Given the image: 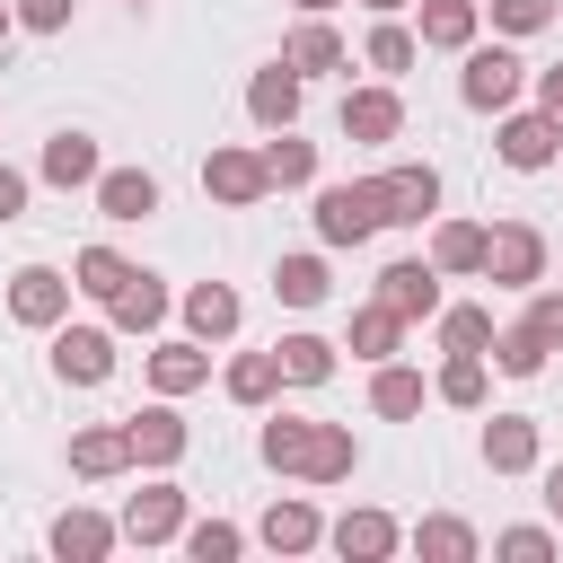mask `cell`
Masks as SVG:
<instances>
[{
	"mask_svg": "<svg viewBox=\"0 0 563 563\" xmlns=\"http://www.w3.org/2000/svg\"><path fill=\"white\" fill-rule=\"evenodd\" d=\"M493 554H510V563H545V554H554V528H501Z\"/></svg>",
	"mask_w": 563,
	"mask_h": 563,
	"instance_id": "obj_43",
	"label": "cell"
},
{
	"mask_svg": "<svg viewBox=\"0 0 563 563\" xmlns=\"http://www.w3.org/2000/svg\"><path fill=\"white\" fill-rule=\"evenodd\" d=\"M44 545H53L62 563H106V554L123 545V528H114L106 510H79V501H70V510H62L53 528H44Z\"/></svg>",
	"mask_w": 563,
	"mask_h": 563,
	"instance_id": "obj_17",
	"label": "cell"
},
{
	"mask_svg": "<svg viewBox=\"0 0 563 563\" xmlns=\"http://www.w3.org/2000/svg\"><path fill=\"white\" fill-rule=\"evenodd\" d=\"M361 9H369V18H396V9H413V0H361Z\"/></svg>",
	"mask_w": 563,
	"mask_h": 563,
	"instance_id": "obj_50",
	"label": "cell"
},
{
	"mask_svg": "<svg viewBox=\"0 0 563 563\" xmlns=\"http://www.w3.org/2000/svg\"><path fill=\"white\" fill-rule=\"evenodd\" d=\"M290 9H299V18H334L343 0H290Z\"/></svg>",
	"mask_w": 563,
	"mask_h": 563,
	"instance_id": "obj_49",
	"label": "cell"
},
{
	"mask_svg": "<svg viewBox=\"0 0 563 563\" xmlns=\"http://www.w3.org/2000/svg\"><path fill=\"white\" fill-rule=\"evenodd\" d=\"M493 150H501V167L537 176V167H554V158H563V132H554L537 106H501V132H493Z\"/></svg>",
	"mask_w": 563,
	"mask_h": 563,
	"instance_id": "obj_9",
	"label": "cell"
},
{
	"mask_svg": "<svg viewBox=\"0 0 563 563\" xmlns=\"http://www.w3.org/2000/svg\"><path fill=\"white\" fill-rule=\"evenodd\" d=\"M334 352H343V343H325V334H308V325H299V334H282V343H273L282 387H325V378H334Z\"/></svg>",
	"mask_w": 563,
	"mask_h": 563,
	"instance_id": "obj_32",
	"label": "cell"
},
{
	"mask_svg": "<svg viewBox=\"0 0 563 563\" xmlns=\"http://www.w3.org/2000/svg\"><path fill=\"white\" fill-rule=\"evenodd\" d=\"M123 466H132V431H123V422L70 431V475H79V484H106V475H123Z\"/></svg>",
	"mask_w": 563,
	"mask_h": 563,
	"instance_id": "obj_23",
	"label": "cell"
},
{
	"mask_svg": "<svg viewBox=\"0 0 563 563\" xmlns=\"http://www.w3.org/2000/svg\"><path fill=\"white\" fill-rule=\"evenodd\" d=\"M545 510H554V528H563V457L545 466Z\"/></svg>",
	"mask_w": 563,
	"mask_h": 563,
	"instance_id": "obj_48",
	"label": "cell"
},
{
	"mask_svg": "<svg viewBox=\"0 0 563 563\" xmlns=\"http://www.w3.org/2000/svg\"><path fill=\"white\" fill-rule=\"evenodd\" d=\"M528 88H537V114L563 132V62H554V70H528Z\"/></svg>",
	"mask_w": 563,
	"mask_h": 563,
	"instance_id": "obj_47",
	"label": "cell"
},
{
	"mask_svg": "<svg viewBox=\"0 0 563 563\" xmlns=\"http://www.w3.org/2000/svg\"><path fill=\"white\" fill-rule=\"evenodd\" d=\"M369 185H378V220H387V229H431V220H440V167H431V158H396V167H378Z\"/></svg>",
	"mask_w": 563,
	"mask_h": 563,
	"instance_id": "obj_2",
	"label": "cell"
},
{
	"mask_svg": "<svg viewBox=\"0 0 563 563\" xmlns=\"http://www.w3.org/2000/svg\"><path fill=\"white\" fill-rule=\"evenodd\" d=\"M405 545H413L422 563H475V554H484V537H475L457 510H431V519H413V528H405Z\"/></svg>",
	"mask_w": 563,
	"mask_h": 563,
	"instance_id": "obj_27",
	"label": "cell"
},
{
	"mask_svg": "<svg viewBox=\"0 0 563 563\" xmlns=\"http://www.w3.org/2000/svg\"><path fill=\"white\" fill-rule=\"evenodd\" d=\"M220 387H229V405H246V413H264V405L282 396V361H273V352H238V361L220 369Z\"/></svg>",
	"mask_w": 563,
	"mask_h": 563,
	"instance_id": "obj_34",
	"label": "cell"
},
{
	"mask_svg": "<svg viewBox=\"0 0 563 563\" xmlns=\"http://www.w3.org/2000/svg\"><path fill=\"white\" fill-rule=\"evenodd\" d=\"M431 396H440L449 413H484V396H493V361H484V352H449L440 378H431Z\"/></svg>",
	"mask_w": 563,
	"mask_h": 563,
	"instance_id": "obj_28",
	"label": "cell"
},
{
	"mask_svg": "<svg viewBox=\"0 0 563 563\" xmlns=\"http://www.w3.org/2000/svg\"><path fill=\"white\" fill-rule=\"evenodd\" d=\"M422 369H405V361H369V413L378 422H413L422 413Z\"/></svg>",
	"mask_w": 563,
	"mask_h": 563,
	"instance_id": "obj_29",
	"label": "cell"
},
{
	"mask_svg": "<svg viewBox=\"0 0 563 563\" xmlns=\"http://www.w3.org/2000/svg\"><path fill=\"white\" fill-rule=\"evenodd\" d=\"M264 176H273V194L317 185V141H299V123H282V132L264 141Z\"/></svg>",
	"mask_w": 563,
	"mask_h": 563,
	"instance_id": "obj_33",
	"label": "cell"
},
{
	"mask_svg": "<svg viewBox=\"0 0 563 563\" xmlns=\"http://www.w3.org/2000/svg\"><path fill=\"white\" fill-rule=\"evenodd\" d=\"M352 475H361L352 422H317V431H308V457H299V484H352Z\"/></svg>",
	"mask_w": 563,
	"mask_h": 563,
	"instance_id": "obj_24",
	"label": "cell"
},
{
	"mask_svg": "<svg viewBox=\"0 0 563 563\" xmlns=\"http://www.w3.org/2000/svg\"><path fill=\"white\" fill-rule=\"evenodd\" d=\"M185 554H194V563H238V554H246V528H229V519H185Z\"/></svg>",
	"mask_w": 563,
	"mask_h": 563,
	"instance_id": "obj_41",
	"label": "cell"
},
{
	"mask_svg": "<svg viewBox=\"0 0 563 563\" xmlns=\"http://www.w3.org/2000/svg\"><path fill=\"white\" fill-rule=\"evenodd\" d=\"M132 466H150V475H167L185 449H194V431H185V413H176V396H158V405H141L132 422Z\"/></svg>",
	"mask_w": 563,
	"mask_h": 563,
	"instance_id": "obj_10",
	"label": "cell"
},
{
	"mask_svg": "<svg viewBox=\"0 0 563 563\" xmlns=\"http://www.w3.org/2000/svg\"><path fill=\"white\" fill-rule=\"evenodd\" d=\"M325 545H334L343 563H387V554L405 545V528H396L387 510H343V519L325 528Z\"/></svg>",
	"mask_w": 563,
	"mask_h": 563,
	"instance_id": "obj_20",
	"label": "cell"
},
{
	"mask_svg": "<svg viewBox=\"0 0 563 563\" xmlns=\"http://www.w3.org/2000/svg\"><path fill=\"white\" fill-rule=\"evenodd\" d=\"M282 62H290L299 79H325V70H343V62H352V44L334 35V18H299V26L282 35Z\"/></svg>",
	"mask_w": 563,
	"mask_h": 563,
	"instance_id": "obj_22",
	"label": "cell"
},
{
	"mask_svg": "<svg viewBox=\"0 0 563 563\" xmlns=\"http://www.w3.org/2000/svg\"><path fill=\"white\" fill-rule=\"evenodd\" d=\"M484 18H493L501 35H545V26L563 18V0H484Z\"/></svg>",
	"mask_w": 563,
	"mask_h": 563,
	"instance_id": "obj_42",
	"label": "cell"
},
{
	"mask_svg": "<svg viewBox=\"0 0 563 563\" xmlns=\"http://www.w3.org/2000/svg\"><path fill=\"white\" fill-rule=\"evenodd\" d=\"M70 299H79V290H70V273H53V264H18V273H9V317L35 325V334H53V325L70 317Z\"/></svg>",
	"mask_w": 563,
	"mask_h": 563,
	"instance_id": "obj_7",
	"label": "cell"
},
{
	"mask_svg": "<svg viewBox=\"0 0 563 563\" xmlns=\"http://www.w3.org/2000/svg\"><path fill=\"white\" fill-rule=\"evenodd\" d=\"M317 246H369L387 220H378V185L361 176V185H317Z\"/></svg>",
	"mask_w": 563,
	"mask_h": 563,
	"instance_id": "obj_4",
	"label": "cell"
},
{
	"mask_svg": "<svg viewBox=\"0 0 563 563\" xmlns=\"http://www.w3.org/2000/svg\"><path fill=\"white\" fill-rule=\"evenodd\" d=\"M431 264L440 273H484V220H431Z\"/></svg>",
	"mask_w": 563,
	"mask_h": 563,
	"instance_id": "obj_38",
	"label": "cell"
},
{
	"mask_svg": "<svg viewBox=\"0 0 563 563\" xmlns=\"http://www.w3.org/2000/svg\"><path fill=\"white\" fill-rule=\"evenodd\" d=\"M255 537H264L273 554H317V545H325V519H317V501H308V493H282V501L255 519Z\"/></svg>",
	"mask_w": 563,
	"mask_h": 563,
	"instance_id": "obj_19",
	"label": "cell"
},
{
	"mask_svg": "<svg viewBox=\"0 0 563 563\" xmlns=\"http://www.w3.org/2000/svg\"><path fill=\"white\" fill-rule=\"evenodd\" d=\"M440 282H449V273H440L431 255H396V264L378 273V299H387L405 325H422V317H440Z\"/></svg>",
	"mask_w": 563,
	"mask_h": 563,
	"instance_id": "obj_12",
	"label": "cell"
},
{
	"mask_svg": "<svg viewBox=\"0 0 563 563\" xmlns=\"http://www.w3.org/2000/svg\"><path fill=\"white\" fill-rule=\"evenodd\" d=\"M308 431H317V422H299V413H273V422L255 431V457H264L273 475H299V457H308Z\"/></svg>",
	"mask_w": 563,
	"mask_h": 563,
	"instance_id": "obj_40",
	"label": "cell"
},
{
	"mask_svg": "<svg viewBox=\"0 0 563 563\" xmlns=\"http://www.w3.org/2000/svg\"><path fill=\"white\" fill-rule=\"evenodd\" d=\"M202 194H211L220 211H255V202L273 194V176H264V150H238V141H220V150L202 158Z\"/></svg>",
	"mask_w": 563,
	"mask_h": 563,
	"instance_id": "obj_6",
	"label": "cell"
},
{
	"mask_svg": "<svg viewBox=\"0 0 563 563\" xmlns=\"http://www.w3.org/2000/svg\"><path fill=\"white\" fill-rule=\"evenodd\" d=\"M519 88H528V62H519L510 44H466V53H457V97H466L475 114L519 106Z\"/></svg>",
	"mask_w": 563,
	"mask_h": 563,
	"instance_id": "obj_1",
	"label": "cell"
},
{
	"mask_svg": "<svg viewBox=\"0 0 563 563\" xmlns=\"http://www.w3.org/2000/svg\"><path fill=\"white\" fill-rule=\"evenodd\" d=\"M185 519H194V510H185V484H167V475H158V484H141V493L123 501V519H114V528H123L132 545H176V537H185Z\"/></svg>",
	"mask_w": 563,
	"mask_h": 563,
	"instance_id": "obj_8",
	"label": "cell"
},
{
	"mask_svg": "<svg viewBox=\"0 0 563 563\" xmlns=\"http://www.w3.org/2000/svg\"><path fill=\"white\" fill-rule=\"evenodd\" d=\"M484 282L493 290H537L545 282V229L537 220H493L484 229Z\"/></svg>",
	"mask_w": 563,
	"mask_h": 563,
	"instance_id": "obj_3",
	"label": "cell"
},
{
	"mask_svg": "<svg viewBox=\"0 0 563 563\" xmlns=\"http://www.w3.org/2000/svg\"><path fill=\"white\" fill-rule=\"evenodd\" d=\"M167 308H176V290H167L158 273H141V264H132V282H123V290L106 299L114 334H158V325H167Z\"/></svg>",
	"mask_w": 563,
	"mask_h": 563,
	"instance_id": "obj_18",
	"label": "cell"
},
{
	"mask_svg": "<svg viewBox=\"0 0 563 563\" xmlns=\"http://www.w3.org/2000/svg\"><path fill=\"white\" fill-rule=\"evenodd\" d=\"M176 317H185V334H194V343H229V334L246 325V299H238L229 282H194V290L176 299Z\"/></svg>",
	"mask_w": 563,
	"mask_h": 563,
	"instance_id": "obj_15",
	"label": "cell"
},
{
	"mask_svg": "<svg viewBox=\"0 0 563 563\" xmlns=\"http://www.w3.org/2000/svg\"><path fill=\"white\" fill-rule=\"evenodd\" d=\"M484 361H493L501 378H537V369H545L554 352H545V343H537V325L519 317V325H493V343H484Z\"/></svg>",
	"mask_w": 563,
	"mask_h": 563,
	"instance_id": "obj_37",
	"label": "cell"
},
{
	"mask_svg": "<svg viewBox=\"0 0 563 563\" xmlns=\"http://www.w3.org/2000/svg\"><path fill=\"white\" fill-rule=\"evenodd\" d=\"M123 9H150V0H123Z\"/></svg>",
	"mask_w": 563,
	"mask_h": 563,
	"instance_id": "obj_52",
	"label": "cell"
},
{
	"mask_svg": "<svg viewBox=\"0 0 563 563\" xmlns=\"http://www.w3.org/2000/svg\"><path fill=\"white\" fill-rule=\"evenodd\" d=\"M299 97H308V79L273 53L255 79H246V114H255V132H282V123H299Z\"/></svg>",
	"mask_w": 563,
	"mask_h": 563,
	"instance_id": "obj_14",
	"label": "cell"
},
{
	"mask_svg": "<svg viewBox=\"0 0 563 563\" xmlns=\"http://www.w3.org/2000/svg\"><path fill=\"white\" fill-rule=\"evenodd\" d=\"M325 290H334L325 255H282V264H273V299H282V308H325Z\"/></svg>",
	"mask_w": 563,
	"mask_h": 563,
	"instance_id": "obj_36",
	"label": "cell"
},
{
	"mask_svg": "<svg viewBox=\"0 0 563 563\" xmlns=\"http://www.w3.org/2000/svg\"><path fill=\"white\" fill-rule=\"evenodd\" d=\"M88 194H97L106 220H150V211H158V176H150V167H97Z\"/></svg>",
	"mask_w": 563,
	"mask_h": 563,
	"instance_id": "obj_26",
	"label": "cell"
},
{
	"mask_svg": "<svg viewBox=\"0 0 563 563\" xmlns=\"http://www.w3.org/2000/svg\"><path fill=\"white\" fill-rule=\"evenodd\" d=\"M528 325L545 352H563V290H528Z\"/></svg>",
	"mask_w": 563,
	"mask_h": 563,
	"instance_id": "obj_45",
	"label": "cell"
},
{
	"mask_svg": "<svg viewBox=\"0 0 563 563\" xmlns=\"http://www.w3.org/2000/svg\"><path fill=\"white\" fill-rule=\"evenodd\" d=\"M343 352H352V361H396V352H405V317H396L387 299L352 308V334H343Z\"/></svg>",
	"mask_w": 563,
	"mask_h": 563,
	"instance_id": "obj_31",
	"label": "cell"
},
{
	"mask_svg": "<svg viewBox=\"0 0 563 563\" xmlns=\"http://www.w3.org/2000/svg\"><path fill=\"white\" fill-rule=\"evenodd\" d=\"M475 449H484L493 475H537V466H545V431H537V413H493Z\"/></svg>",
	"mask_w": 563,
	"mask_h": 563,
	"instance_id": "obj_13",
	"label": "cell"
},
{
	"mask_svg": "<svg viewBox=\"0 0 563 563\" xmlns=\"http://www.w3.org/2000/svg\"><path fill=\"white\" fill-rule=\"evenodd\" d=\"M44 361H53L62 387H106V378H114V325H70V317H62Z\"/></svg>",
	"mask_w": 563,
	"mask_h": 563,
	"instance_id": "obj_5",
	"label": "cell"
},
{
	"mask_svg": "<svg viewBox=\"0 0 563 563\" xmlns=\"http://www.w3.org/2000/svg\"><path fill=\"white\" fill-rule=\"evenodd\" d=\"M422 18H413V35H422V53H466L475 35H484V0H413Z\"/></svg>",
	"mask_w": 563,
	"mask_h": 563,
	"instance_id": "obj_21",
	"label": "cell"
},
{
	"mask_svg": "<svg viewBox=\"0 0 563 563\" xmlns=\"http://www.w3.org/2000/svg\"><path fill=\"white\" fill-rule=\"evenodd\" d=\"M123 282H132V255H114V246H79V255H70V290H79V299L106 308Z\"/></svg>",
	"mask_w": 563,
	"mask_h": 563,
	"instance_id": "obj_35",
	"label": "cell"
},
{
	"mask_svg": "<svg viewBox=\"0 0 563 563\" xmlns=\"http://www.w3.org/2000/svg\"><path fill=\"white\" fill-rule=\"evenodd\" d=\"M440 352H484L493 343V308H475V299H440Z\"/></svg>",
	"mask_w": 563,
	"mask_h": 563,
	"instance_id": "obj_39",
	"label": "cell"
},
{
	"mask_svg": "<svg viewBox=\"0 0 563 563\" xmlns=\"http://www.w3.org/2000/svg\"><path fill=\"white\" fill-rule=\"evenodd\" d=\"M9 26H18V9H9V0H0V44H9Z\"/></svg>",
	"mask_w": 563,
	"mask_h": 563,
	"instance_id": "obj_51",
	"label": "cell"
},
{
	"mask_svg": "<svg viewBox=\"0 0 563 563\" xmlns=\"http://www.w3.org/2000/svg\"><path fill=\"white\" fill-rule=\"evenodd\" d=\"M150 387H158V396H194V387H211V343H194V334H158V343H150Z\"/></svg>",
	"mask_w": 563,
	"mask_h": 563,
	"instance_id": "obj_16",
	"label": "cell"
},
{
	"mask_svg": "<svg viewBox=\"0 0 563 563\" xmlns=\"http://www.w3.org/2000/svg\"><path fill=\"white\" fill-rule=\"evenodd\" d=\"M422 62V35L405 26V18H378L369 35H361V70H378V79H405Z\"/></svg>",
	"mask_w": 563,
	"mask_h": 563,
	"instance_id": "obj_30",
	"label": "cell"
},
{
	"mask_svg": "<svg viewBox=\"0 0 563 563\" xmlns=\"http://www.w3.org/2000/svg\"><path fill=\"white\" fill-rule=\"evenodd\" d=\"M405 132V97H396V79H369V88H343V141H361V150H378V141H396Z\"/></svg>",
	"mask_w": 563,
	"mask_h": 563,
	"instance_id": "obj_11",
	"label": "cell"
},
{
	"mask_svg": "<svg viewBox=\"0 0 563 563\" xmlns=\"http://www.w3.org/2000/svg\"><path fill=\"white\" fill-rule=\"evenodd\" d=\"M97 167H106V158H97V141H88V132H70V123H62V132L44 141V158H35V176H44V185H62V194L97 185Z\"/></svg>",
	"mask_w": 563,
	"mask_h": 563,
	"instance_id": "obj_25",
	"label": "cell"
},
{
	"mask_svg": "<svg viewBox=\"0 0 563 563\" xmlns=\"http://www.w3.org/2000/svg\"><path fill=\"white\" fill-rule=\"evenodd\" d=\"M9 9H18V26H26V35H62L79 0H9Z\"/></svg>",
	"mask_w": 563,
	"mask_h": 563,
	"instance_id": "obj_44",
	"label": "cell"
},
{
	"mask_svg": "<svg viewBox=\"0 0 563 563\" xmlns=\"http://www.w3.org/2000/svg\"><path fill=\"white\" fill-rule=\"evenodd\" d=\"M26 194H35V176L0 158V229H9V220H26Z\"/></svg>",
	"mask_w": 563,
	"mask_h": 563,
	"instance_id": "obj_46",
	"label": "cell"
}]
</instances>
